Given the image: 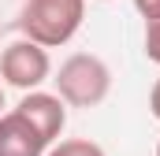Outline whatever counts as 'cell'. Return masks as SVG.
Instances as JSON below:
<instances>
[{"instance_id":"277c9868","label":"cell","mask_w":160,"mask_h":156,"mask_svg":"<svg viewBox=\"0 0 160 156\" xmlns=\"http://www.w3.org/2000/svg\"><path fill=\"white\" fill-rule=\"evenodd\" d=\"M15 112H22V115L30 119L48 145H52V141L63 134V126H67V100H63L60 93H45L41 85L22 93V100H19Z\"/></svg>"},{"instance_id":"30bf717a","label":"cell","mask_w":160,"mask_h":156,"mask_svg":"<svg viewBox=\"0 0 160 156\" xmlns=\"http://www.w3.org/2000/svg\"><path fill=\"white\" fill-rule=\"evenodd\" d=\"M0 108H4V82H0Z\"/></svg>"},{"instance_id":"6da1fadb","label":"cell","mask_w":160,"mask_h":156,"mask_svg":"<svg viewBox=\"0 0 160 156\" xmlns=\"http://www.w3.org/2000/svg\"><path fill=\"white\" fill-rule=\"evenodd\" d=\"M86 0H26L19 11L22 37L38 41L45 48H60L82 30Z\"/></svg>"},{"instance_id":"7c38bea8","label":"cell","mask_w":160,"mask_h":156,"mask_svg":"<svg viewBox=\"0 0 160 156\" xmlns=\"http://www.w3.org/2000/svg\"><path fill=\"white\" fill-rule=\"evenodd\" d=\"M101 4H104V0H101Z\"/></svg>"},{"instance_id":"ba28073f","label":"cell","mask_w":160,"mask_h":156,"mask_svg":"<svg viewBox=\"0 0 160 156\" xmlns=\"http://www.w3.org/2000/svg\"><path fill=\"white\" fill-rule=\"evenodd\" d=\"M134 7H138L142 19H157L160 15V0H134Z\"/></svg>"},{"instance_id":"52a82bcc","label":"cell","mask_w":160,"mask_h":156,"mask_svg":"<svg viewBox=\"0 0 160 156\" xmlns=\"http://www.w3.org/2000/svg\"><path fill=\"white\" fill-rule=\"evenodd\" d=\"M145 56L153 63H160V15L145 19Z\"/></svg>"},{"instance_id":"3957f363","label":"cell","mask_w":160,"mask_h":156,"mask_svg":"<svg viewBox=\"0 0 160 156\" xmlns=\"http://www.w3.org/2000/svg\"><path fill=\"white\" fill-rule=\"evenodd\" d=\"M52 75V60H48V48L38 45L30 37H19L11 45H4L0 52V82L4 85H15V89H38L45 85Z\"/></svg>"},{"instance_id":"7a4b0ae2","label":"cell","mask_w":160,"mask_h":156,"mask_svg":"<svg viewBox=\"0 0 160 156\" xmlns=\"http://www.w3.org/2000/svg\"><path fill=\"white\" fill-rule=\"evenodd\" d=\"M56 93L67 100V108H97L112 93V71L101 56L93 52H75L60 63L56 71Z\"/></svg>"},{"instance_id":"8fae6325","label":"cell","mask_w":160,"mask_h":156,"mask_svg":"<svg viewBox=\"0 0 160 156\" xmlns=\"http://www.w3.org/2000/svg\"><path fill=\"white\" fill-rule=\"evenodd\" d=\"M157 156H160V141H157Z\"/></svg>"},{"instance_id":"8992f818","label":"cell","mask_w":160,"mask_h":156,"mask_svg":"<svg viewBox=\"0 0 160 156\" xmlns=\"http://www.w3.org/2000/svg\"><path fill=\"white\" fill-rule=\"evenodd\" d=\"M45 156H108L97 141H89V138H67V141H56V145H48Z\"/></svg>"},{"instance_id":"5b68a950","label":"cell","mask_w":160,"mask_h":156,"mask_svg":"<svg viewBox=\"0 0 160 156\" xmlns=\"http://www.w3.org/2000/svg\"><path fill=\"white\" fill-rule=\"evenodd\" d=\"M48 141L22 112H0V156H45Z\"/></svg>"},{"instance_id":"9c48e42d","label":"cell","mask_w":160,"mask_h":156,"mask_svg":"<svg viewBox=\"0 0 160 156\" xmlns=\"http://www.w3.org/2000/svg\"><path fill=\"white\" fill-rule=\"evenodd\" d=\"M149 108H153V115L160 119V78L153 82V89H149Z\"/></svg>"}]
</instances>
